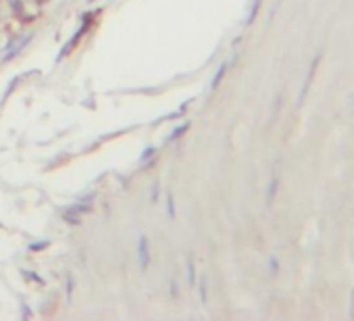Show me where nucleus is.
Masks as SVG:
<instances>
[{
	"instance_id": "1",
	"label": "nucleus",
	"mask_w": 354,
	"mask_h": 321,
	"mask_svg": "<svg viewBox=\"0 0 354 321\" xmlns=\"http://www.w3.org/2000/svg\"><path fill=\"white\" fill-rule=\"evenodd\" d=\"M321 61H323V53H317L315 61L310 63V67H308V71H306V77H304V84H302V90H300L298 104H304V100H306V96H308V92H310V86H313V82H315V75H317V69H319Z\"/></svg>"
},
{
	"instance_id": "2",
	"label": "nucleus",
	"mask_w": 354,
	"mask_h": 321,
	"mask_svg": "<svg viewBox=\"0 0 354 321\" xmlns=\"http://www.w3.org/2000/svg\"><path fill=\"white\" fill-rule=\"evenodd\" d=\"M277 188H279V180L273 178L271 184H269V192H267V203H269V205L273 203V199H275V194H277Z\"/></svg>"
},
{
	"instance_id": "3",
	"label": "nucleus",
	"mask_w": 354,
	"mask_h": 321,
	"mask_svg": "<svg viewBox=\"0 0 354 321\" xmlns=\"http://www.w3.org/2000/svg\"><path fill=\"white\" fill-rule=\"evenodd\" d=\"M352 104H354V98H352Z\"/></svg>"
}]
</instances>
